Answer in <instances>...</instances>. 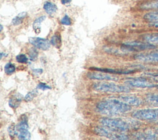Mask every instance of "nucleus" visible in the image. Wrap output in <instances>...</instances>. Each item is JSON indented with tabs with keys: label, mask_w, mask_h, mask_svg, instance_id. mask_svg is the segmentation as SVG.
Wrapping results in <instances>:
<instances>
[{
	"label": "nucleus",
	"mask_w": 158,
	"mask_h": 140,
	"mask_svg": "<svg viewBox=\"0 0 158 140\" xmlns=\"http://www.w3.org/2000/svg\"><path fill=\"white\" fill-rule=\"evenodd\" d=\"M94 132L99 136L105 137L110 139H128L129 136L122 131L112 130L107 127L96 126L94 129Z\"/></svg>",
	"instance_id": "4"
},
{
	"label": "nucleus",
	"mask_w": 158,
	"mask_h": 140,
	"mask_svg": "<svg viewBox=\"0 0 158 140\" xmlns=\"http://www.w3.org/2000/svg\"><path fill=\"white\" fill-rule=\"evenodd\" d=\"M134 58L139 61L145 62H158V51L149 53H140L136 54Z\"/></svg>",
	"instance_id": "10"
},
{
	"label": "nucleus",
	"mask_w": 158,
	"mask_h": 140,
	"mask_svg": "<svg viewBox=\"0 0 158 140\" xmlns=\"http://www.w3.org/2000/svg\"><path fill=\"white\" fill-rule=\"evenodd\" d=\"M45 19H46V16L42 15V16H40V17L36 18L35 20V21L33 22V29H34L35 31L36 32V33L38 34L40 32V30H41L40 25L45 20Z\"/></svg>",
	"instance_id": "17"
},
{
	"label": "nucleus",
	"mask_w": 158,
	"mask_h": 140,
	"mask_svg": "<svg viewBox=\"0 0 158 140\" xmlns=\"http://www.w3.org/2000/svg\"><path fill=\"white\" fill-rule=\"evenodd\" d=\"M96 109L102 115L115 116L130 111L131 107L117 98H110L99 102Z\"/></svg>",
	"instance_id": "1"
},
{
	"label": "nucleus",
	"mask_w": 158,
	"mask_h": 140,
	"mask_svg": "<svg viewBox=\"0 0 158 140\" xmlns=\"http://www.w3.org/2000/svg\"><path fill=\"white\" fill-rule=\"evenodd\" d=\"M146 101L153 105L154 107H158V95L156 94H149L146 96Z\"/></svg>",
	"instance_id": "20"
},
{
	"label": "nucleus",
	"mask_w": 158,
	"mask_h": 140,
	"mask_svg": "<svg viewBox=\"0 0 158 140\" xmlns=\"http://www.w3.org/2000/svg\"><path fill=\"white\" fill-rule=\"evenodd\" d=\"M60 23L64 25H71V20L70 17L67 15H65L60 20Z\"/></svg>",
	"instance_id": "29"
},
{
	"label": "nucleus",
	"mask_w": 158,
	"mask_h": 140,
	"mask_svg": "<svg viewBox=\"0 0 158 140\" xmlns=\"http://www.w3.org/2000/svg\"><path fill=\"white\" fill-rule=\"evenodd\" d=\"M23 99V96L20 93H15L12 95L9 100V105L13 109L17 108Z\"/></svg>",
	"instance_id": "14"
},
{
	"label": "nucleus",
	"mask_w": 158,
	"mask_h": 140,
	"mask_svg": "<svg viewBox=\"0 0 158 140\" xmlns=\"http://www.w3.org/2000/svg\"><path fill=\"white\" fill-rule=\"evenodd\" d=\"M36 88L40 89L42 91H45V90H47V89H50L51 88L49 85L46 84V83H44L43 82H40L38 84V85L36 86Z\"/></svg>",
	"instance_id": "30"
},
{
	"label": "nucleus",
	"mask_w": 158,
	"mask_h": 140,
	"mask_svg": "<svg viewBox=\"0 0 158 140\" xmlns=\"http://www.w3.org/2000/svg\"><path fill=\"white\" fill-rule=\"evenodd\" d=\"M135 136L139 139H156L158 138V128L148 129L144 132L138 133Z\"/></svg>",
	"instance_id": "11"
},
{
	"label": "nucleus",
	"mask_w": 158,
	"mask_h": 140,
	"mask_svg": "<svg viewBox=\"0 0 158 140\" xmlns=\"http://www.w3.org/2000/svg\"><path fill=\"white\" fill-rule=\"evenodd\" d=\"M0 54H1V59H2V57L4 56H7V54H6V53H4V52H1V53H0Z\"/></svg>",
	"instance_id": "34"
},
{
	"label": "nucleus",
	"mask_w": 158,
	"mask_h": 140,
	"mask_svg": "<svg viewBox=\"0 0 158 140\" xmlns=\"http://www.w3.org/2000/svg\"><path fill=\"white\" fill-rule=\"evenodd\" d=\"M125 84L128 86L133 88H153L156 86V84H152L149 81L144 78H128L124 81Z\"/></svg>",
	"instance_id": "7"
},
{
	"label": "nucleus",
	"mask_w": 158,
	"mask_h": 140,
	"mask_svg": "<svg viewBox=\"0 0 158 140\" xmlns=\"http://www.w3.org/2000/svg\"><path fill=\"white\" fill-rule=\"evenodd\" d=\"M72 0H61V3L64 5L67 4H69L70 2H71Z\"/></svg>",
	"instance_id": "33"
},
{
	"label": "nucleus",
	"mask_w": 158,
	"mask_h": 140,
	"mask_svg": "<svg viewBox=\"0 0 158 140\" xmlns=\"http://www.w3.org/2000/svg\"><path fill=\"white\" fill-rule=\"evenodd\" d=\"M117 99L130 105L133 106H139L142 103L141 100L138 97L134 96H118Z\"/></svg>",
	"instance_id": "13"
},
{
	"label": "nucleus",
	"mask_w": 158,
	"mask_h": 140,
	"mask_svg": "<svg viewBox=\"0 0 158 140\" xmlns=\"http://www.w3.org/2000/svg\"><path fill=\"white\" fill-rule=\"evenodd\" d=\"M131 116L141 120H158V109L138 110L133 112Z\"/></svg>",
	"instance_id": "5"
},
{
	"label": "nucleus",
	"mask_w": 158,
	"mask_h": 140,
	"mask_svg": "<svg viewBox=\"0 0 158 140\" xmlns=\"http://www.w3.org/2000/svg\"><path fill=\"white\" fill-rule=\"evenodd\" d=\"M147 75L150 76L154 81L158 82V73H147Z\"/></svg>",
	"instance_id": "31"
},
{
	"label": "nucleus",
	"mask_w": 158,
	"mask_h": 140,
	"mask_svg": "<svg viewBox=\"0 0 158 140\" xmlns=\"http://www.w3.org/2000/svg\"><path fill=\"white\" fill-rule=\"evenodd\" d=\"M15 69H16V68H15V66L14 64H13L11 62H8L5 65L4 70V72L6 74H7L8 75H10L15 72Z\"/></svg>",
	"instance_id": "23"
},
{
	"label": "nucleus",
	"mask_w": 158,
	"mask_h": 140,
	"mask_svg": "<svg viewBox=\"0 0 158 140\" xmlns=\"http://www.w3.org/2000/svg\"><path fill=\"white\" fill-rule=\"evenodd\" d=\"M7 131L11 138H14L15 135L18 134V129L14 123H12L7 128Z\"/></svg>",
	"instance_id": "26"
},
{
	"label": "nucleus",
	"mask_w": 158,
	"mask_h": 140,
	"mask_svg": "<svg viewBox=\"0 0 158 140\" xmlns=\"http://www.w3.org/2000/svg\"><path fill=\"white\" fill-rule=\"evenodd\" d=\"M43 9L45 12L49 15L54 14L57 9V6L50 1H46L43 5Z\"/></svg>",
	"instance_id": "15"
},
{
	"label": "nucleus",
	"mask_w": 158,
	"mask_h": 140,
	"mask_svg": "<svg viewBox=\"0 0 158 140\" xmlns=\"http://www.w3.org/2000/svg\"><path fill=\"white\" fill-rule=\"evenodd\" d=\"M32 72L35 75H40L43 72V70L42 68H35L32 70Z\"/></svg>",
	"instance_id": "32"
},
{
	"label": "nucleus",
	"mask_w": 158,
	"mask_h": 140,
	"mask_svg": "<svg viewBox=\"0 0 158 140\" xmlns=\"http://www.w3.org/2000/svg\"><path fill=\"white\" fill-rule=\"evenodd\" d=\"M27 13L26 12H22L19 13L12 20V24L13 25H19L22 23L23 19L27 16Z\"/></svg>",
	"instance_id": "19"
},
{
	"label": "nucleus",
	"mask_w": 158,
	"mask_h": 140,
	"mask_svg": "<svg viewBox=\"0 0 158 140\" xmlns=\"http://www.w3.org/2000/svg\"><path fill=\"white\" fill-rule=\"evenodd\" d=\"M51 43L56 48H59L61 44V37L59 34L54 35L51 38Z\"/></svg>",
	"instance_id": "21"
},
{
	"label": "nucleus",
	"mask_w": 158,
	"mask_h": 140,
	"mask_svg": "<svg viewBox=\"0 0 158 140\" xmlns=\"http://www.w3.org/2000/svg\"><path fill=\"white\" fill-rule=\"evenodd\" d=\"M88 78L91 80H100V81H117L118 80V77L110 75V73L101 72H88L86 75Z\"/></svg>",
	"instance_id": "8"
},
{
	"label": "nucleus",
	"mask_w": 158,
	"mask_h": 140,
	"mask_svg": "<svg viewBox=\"0 0 158 140\" xmlns=\"http://www.w3.org/2000/svg\"><path fill=\"white\" fill-rule=\"evenodd\" d=\"M15 59L17 62L20 63V64H27L28 62V60L27 56L24 54H18L16 56Z\"/></svg>",
	"instance_id": "28"
},
{
	"label": "nucleus",
	"mask_w": 158,
	"mask_h": 140,
	"mask_svg": "<svg viewBox=\"0 0 158 140\" xmlns=\"http://www.w3.org/2000/svg\"><path fill=\"white\" fill-rule=\"evenodd\" d=\"M31 138L28 129H20L18 130V138L22 140H28Z\"/></svg>",
	"instance_id": "18"
},
{
	"label": "nucleus",
	"mask_w": 158,
	"mask_h": 140,
	"mask_svg": "<svg viewBox=\"0 0 158 140\" xmlns=\"http://www.w3.org/2000/svg\"><path fill=\"white\" fill-rule=\"evenodd\" d=\"M28 55H29V57H30V59L32 61H35L38 58V51L36 50V47H31L30 49H29V51H28Z\"/></svg>",
	"instance_id": "27"
},
{
	"label": "nucleus",
	"mask_w": 158,
	"mask_h": 140,
	"mask_svg": "<svg viewBox=\"0 0 158 140\" xmlns=\"http://www.w3.org/2000/svg\"><path fill=\"white\" fill-rule=\"evenodd\" d=\"M144 39L152 44H158V35H147L144 36Z\"/></svg>",
	"instance_id": "22"
},
{
	"label": "nucleus",
	"mask_w": 158,
	"mask_h": 140,
	"mask_svg": "<svg viewBox=\"0 0 158 140\" xmlns=\"http://www.w3.org/2000/svg\"><path fill=\"white\" fill-rule=\"evenodd\" d=\"M2 29H3V27L2 25H0V31L1 32L2 31Z\"/></svg>",
	"instance_id": "35"
},
{
	"label": "nucleus",
	"mask_w": 158,
	"mask_h": 140,
	"mask_svg": "<svg viewBox=\"0 0 158 140\" xmlns=\"http://www.w3.org/2000/svg\"><path fill=\"white\" fill-rule=\"evenodd\" d=\"M141 7L143 9H158V1L145 3L143 4Z\"/></svg>",
	"instance_id": "24"
},
{
	"label": "nucleus",
	"mask_w": 158,
	"mask_h": 140,
	"mask_svg": "<svg viewBox=\"0 0 158 140\" xmlns=\"http://www.w3.org/2000/svg\"><path fill=\"white\" fill-rule=\"evenodd\" d=\"M93 88L94 90L98 92L111 93H128L130 91L128 86H126L121 84H117L114 83L107 82L96 83L93 84Z\"/></svg>",
	"instance_id": "2"
},
{
	"label": "nucleus",
	"mask_w": 158,
	"mask_h": 140,
	"mask_svg": "<svg viewBox=\"0 0 158 140\" xmlns=\"http://www.w3.org/2000/svg\"><path fill=\"white\" fill-rule=\"evenodd\" d=\"M29 43L36 48L43 51L48 50L51 46V41L47 39L40 37H30L28 38Z\"/></svg>",
	"instance_id": "9"
},
{
	"label": "nucleus",
	"mask_w": 158,
	"mask_h": 140,
	"mask_svg": "<svg viewBox=\"0 0 158 140\" xmlns=\"http://www.w3.org/2000/svg\"><path fill=\"white\" fill-rule=\"evenodd\" d=\"M91 69L94 70L98 72H105L112 74H121L127 75L132 73L135 72L134 70H120V69H114L112 68H99V67H91Z\"/></svg>",
	"instance_id": "12"
},
{
	"label": "nucleus",
	"mask_w": 158,
	"mask_h": 140,
	"mask_svg": "<svg viewBox=\"0 0 158 140\" xmlns=\"http://www.w3.org/2000/svg\"><path fill=\"white\" fill-rule=\"evenodd\" d=\"M156 46L149 43H142L138 41H133L128 42L122 44L121 49L123 51H143L146 49H153Z\"/></svg>",
	"instance_id": "6"
},
{
	"label": "nucleus",
	"mask_w": 158,
	"mask_h": 140,
	"mask_svg": "<svg viewBox=\"0 0 158 140\" xmlns=\"http://www.w3.org/2000/svg\"><path fill=\"white\" fill-rule=\"evenodd\" d=\"M99 121L104 126L122 132L127 131L131 127L129 123L120 118L103 117L99 120Z\"/></svg>",
	"instance_id": "3"
},
{
	"label": "nucleus",
	"mask_w": 158,
	"mask_h": 140,
	"mask_svg": "<svg viewBox=\"0 0 158 140\" xmlns=\"http://www.w3.org/2000/svg\"><path fill=\"white\" fill-rule=\"evenodd\" d=\"M38 94V91L36 89H33L32 91L28 92L25 96L24 97V100L26 102H30Z\"/></svg>",
	"instance_id": "25"
},
{
	"label": "nucleus",
	"mask_w": 158,
	"mask_h": 140,
	"mask_svg": "<svg viewBox=\"0 0 158 140\" xmlns=\"http://www.w3.org/2000/svg\"><path fill=\"white\" fill-rule=\"evenodd\" d=\"M17 129H28L29 126L28 124V118L25 114H23L20 116V121L18 123V125H17Z\"/></svg>",
	"instance_id": "16"
}]
</instances>
